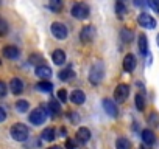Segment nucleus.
Returning a JSON list of instances; mask_svg holds the SVG:
<instances>
[{"instance_id": "1", "label": "nucleus", "mask_w": 159, "mask_h": 149, "mask_svg": "<svg viewBox=\"0 0 159 149\" xmlns=\"http://www.w3.org/2000/svg\"><path fill=\"white\" fill-rule=\"evenodd\" d=\"M103 76H105V65H103V62L98 61L92 65V68L89 71V81H91V84L98 86L103 81Z\"/></svg>"}, {"instance_id": "2", "label": "nucleus", "mask_w": 159, "mask_h": 149, "mask_svg": "<svg viewBox=\"0 0 159 149\" xmlns=\"http://www.w3.org/2000/svg\"><path fill=\"white\" fill-rule=\"evenodd\" d=\"M10 134H11L13 140H16V141H25V140L28 138V135H30V130H28V127H27L25 124L16 123V124L11 127Z\"/></svg>"}, {"instance_id": "3", "label": "nucleus", "mask_w": 159, "mask_h": 149, "mask_svg": "<svg viewBox=\"0 0 159 149\" xmlns=\"http://www.w3.org/2000/svg\"><path fill=\"white\" fill-rule=\"evenodd\" d=\"M70 13H72V16H73L75 19L83 20V19H86V17L89 16V6H88L86 3H83V2H78V3H75V5L72 6Z\"/></svg>"}, {"instance_id": "4", "label": "nucleus", "mask_w": 159, "mask_h": 149, "mask_svg": "<svg viewBox=\"0 0 159 149\" xmlns=\"http://www.w3.org/2000/svg\"><path fill=\"white\" fill-rule=\"evenodd\" d=\"M28 120H30V123L34 124V126H41V124H44V121L47 120V112H45V109H44V107H38V109H34V110L30 113Z\"/></svg>"}, {"instance_id": "5", "label": "nucleus", "mask_w": 159, "mask_h": 149, "mask_svg": "<svg viewBox=\"0 0 159 149\" xmlns=\"http://www.w3.org/2000/svg\"><path fill=\"white\" fill-rule=\"evenodd\" d=\"M129 96V87L126 84H119L114 90V100L116 103H123Z\"/></svg>"}, {"instance_id": "6", "label": "nucleus", "mask_w": 159, "mask_h": 149, "mask_svg": "<svg viewBox=\"0 0 159 149\" xmlns=\"http://www.w3.org/2000/svg\"><path fill=\"white\" fill-rule=\"evenodd\" d=\"M67 27L64 25V23H61V22H53L52 23V34L56 37V39H66L67 37Z\"/></svg>"}, {"instance_id": "7", "label": "nucleus", "mask_w": 159, "mask_h": 149, "mask_svg": "<svg viewBox=\"0 0 159 149\" xmlns=\"http://www.w3.org/2000/svg\"><path fill=\"white\" fill-rule=\"evenodd\" d=\"M94 37H95V27H92V25H86L81 30V33H80V39H81V42H84V44L92 42Z\"/></svg>"}, {"instance_id": "8", "label": "nucleus", "mask_w": 159, "mask_h": 149, "mask_svg": "<svg viewBox=\"0 0 159 149\" xmlns=\"http://www.w3.org/2000/svg\"><path fill=\"white\" fill-rule=\"evenodd\" d=\"M137 22H139V25L143 27V28H150V30H153V28L156 27V20H154V17H151L148 13H142V14H139Z\"/></svg>"}, {"instance_id": "9", "label": "nucleus", "mask_w": 159, "mask_h": 149, "mask_svg": "<svg viewBox=\"0 0 159 149\" xmlns=\"http://www.w3.org/2000/svg\"><path fill=\"white\" fill-rule=\"evenodd\" d=\"M103 109H105V112H106L108 115H111V117H117V115H119V110H117L116 103H114L112 100H109V98H105V100H103Z\"/></svg>"}, {"instance_id": "10", "label": "nucleus", "mask_w": 159, "mask_h": 149, "mask_svg": "<svg viewBox=\"0 0 159 149\" xmlns=\"http://www.w3.org/2000/svg\"><path fill=\"white\" fill-rule=\"evenodd\" d=\"M3 56L7 59H17L20 56V50L14 45H8V47L3 48Z\"/></svg>"}, {"instance_id": "11", "label": "nucleus", "mask_w": 159, "mask_h": 149, "mask_svg": "<svg viewBox=\"0 0 159 149\" xmlns=\"http://www.w3.org/2000/svg\"><path fill=\"white\" fill-rule=\"evenodd\" d=\"M10 89H11V92H13L14 95H20V93L24 92V83H22V79L13 78V79L10 81Z\"/></svg>"}, {"instance_id": "12", "label": "nucleus", "mask_w": 159, "mask_h": 149, "mask_svg": "<svg viewBox=\"0 0 159 149\" xmlns=\"http://www.w3.org/2000/svg\"><path fill=\"white\" fill-rule=\"evenodd\" d=\"M76 140L80 143H88L91 140V130L88 127H80L76 130Z\"/></svg>"}, {"instance_id": "13", "label": "nucleus", "mask_w": 159, "mask_h": 149, "mask_svg": "<svg viewBox=\"0 0 159 149\" xmlns=\"http://www.w3.org/2000/svg\"><path fill=\"white\" fill-rule=\"evenodd\" d=\"M142 140H143L145 144L153 146V144L156 143V135H154V132H153L151 129H143V130H142Z\"/></svg>"}, {"instance_id": "14", "label": "nucleus", "mask_w": 159, "mask_h": 149, "mask_svg": "<svg viewBox=\"0 0 159 149\" xmlns=\"http://www.w3.org/2000/svg\"><path fill=\"white\" fill-rule=\"evenodd\" d=\"M34 73H36V76H39L42 79H48L52 76V68L47 65H39V67H36Z\"/></svg>"}, {"instance_id": "15", "label": "nucleus", "mask_w": 159, "mask_h": 149, "mask_svg": "<svg viewBox=\"0 0 159 149\" xmlns=\"http://www.w3.org/2000/svg\"><path fill=\"white\" fill-rule=\"evenodd\" d=\"M136 68V57L133 56V54H126L125 57H123V70L125 71H133Z\"/></svg>"}, {"instance_id": "16", "label": "nucleus", "mask_w": 159, "mask_h": 149, "mask_svg": "<svg viewBox=\"0 0 159 149\" xmlns=\"http://www.w3.org/2000/svg\"><path fill=\"white\" fill-rule=\"evenodd\" d=\"M47 110L50 112L52 117L59 115L61 113V104H59V101L58 100H50L48 101V106H47Z\"/></svg>"}, {"instance_id": "17", "label": "nucleus", "mask_w": 159, "mask_h": 149, "mask_svg": "<svg viewBox=\"0 0 159 149\" xmlns=\"http://www.w3.org/2000/svg\"><path fill=\"white\" fill-rule=\"evenodd\" d=\"M52 59H53V62L56 65H62L66 62V53H64V50H59V48L55 50L53 54H52Z\"/></svg>"}, {"instance_id": "18", "label": "nucleus", "mask_w": 159, "mask_h": 149, "mask_svg": "<svg viewBox=\"0 0 159 149\" xmlns=\"http://www.w3.org/2000/svg\"><path fill=\"white\" fill-rule=\"evenodd\" d=\"M84 100H86V96H84V93H83L81 90H73V92L70 93V101H72L73 104H83Z\"/></svg>"}, {"instance_id": "19", "label": "nucleus", "mask_w": 159, "mask_h": 149, "mask_svg": "<svg viewBox=\"0 0 159 149\" xmlns=\"http://www.w3.org/2000/svg\"><path fill=\"white\" fill-rule=\"evenodd\" d=\"M137 44H139V50H140V53L145 56V54L148 53V40H147V36H145V34H140Z\"/></svg>"}, {"instance_id": "20", "label": "nucleus", "mask_w": 159, "mask_h": 149, "mask_svg": "<svg viewBox=\"0 0 159 149\" xmlns=\"http://www.w3.org/2000/svg\"><path fill=\"white\" fill-rule=\"evenodd\" d=\"M36 89H38L39 92L48 93V92H52V90H53V84H52V83H48V81H41V83H38V84H36Z\"/></svg>"}, {"instance_id": "21", "label": "nucleus", "mask_w": 159, "mask_h": 149, "mask_svg": "<svg viewBox=\"0 0 159 149\" xmlns=\"http://www.w3.org/2000/svg\"><path fill=\"white\" fill-rule=\"evenodd\" d=\"M41 137H42L44 141H53V140H55V129H53V127L44 129L42 134H41Z\"/></svg>"}, {"instance_id": "22", "label": "nucleus", "mask_w": 159, "mask_h": 149, "mask_svg": "<svg viewBox=\"0 0 159 149\" xmlns=\"http://www.w3.org/2000/svg\"><path fill=\"white\" fill-rule=\"evenodd\" d=\"M116 149H131L129 140L125 138V137H120V138L116 141Z\"/></svg>"}, {"instance_id": "23", "label": "nucleus", "mask_w": 159, "mask_h": 149, "mask_svg": "<svg viewBox=\"0 0 159 149\" xmlns=\"http://www.w3.org/2000/svg\"><path fill=\"white\" fill-rule=\"evenodd\" d=\"M48 8L53 13H59L62 10V0H48Z\"/></svg>"}, {"instance_id": "24", "label": "nucleus", "mask_w": 159, "mask_h": 149, "mask_svg": "<svg viewBox=\"0 0 159 149\" xmlns=\"http://www.w3.org/2000/svg\"><path fill=\"white\" fill-rule=\"evenodd\" d=\"M28 107H30V104H28V101H25V100H19V101L16 103V110H17L19 113L27 112Z\"/></svg>"}, {"instance_id": "25", "label": "nucleus", "mask_w": 159, "mask_h": 149, "mask_svg": "<svg viewBox=\"0 0 159 149\" xmlns=\"http://www.w3.org/2000/svg\"><path fill=\"white\" fill-rule=\"evenodd\" d=\"M58 76H59L61 81H69V79L73 76V71H72V68H66V70H61V71H59Z\"/></svg>"}, {"instance_id": "26", "label": "nucleus", "mask_w": 159, "mask_h": 149, "mask_svg": "<svg viewBox=\"0 0 159 149\" xmlns=\"http://www.w3.org/2000/svg\"><path fill=\"white\" fill-rule=\"evenodd\" d=\"M134 103H136V107H137V110H143L145 109V100H143V96L142 95H136V98H134Z\"/></svg>"}, {"instance_id": "27", "label": "nucleus", "mask_w": 159, "mask_h": 149, "mask_svg": "<svg viewBox=\"0 0 159 149\" xmlns=\"http://www.w3.org/2000/svg\"><path fill=\"white\" fill-rule=\"evenodd\" d=\"M120 37H122V40H125V42H131L134 36H133V33H131L129 30H126V28H125V30H122V31H120Z\"/></svg>"}, {"instance_id": "28", "label": "nucleus", "mask_w": 159, "mask_h": 149, "mask_svg": "<svg viewBox=\"0 0 159 149\" xmlns=\"http://www.w3.org/2000/svg\"><path fill=\"white\" fill-rule=\"evenodd\" d=\"M42 62H44V57H42V56H39V54H33V56H30V64L39 67V65H44Z\"/></svg>"}, {"instance_id": "29", "label": "nucleus", "mask_w": 159, "mask_h": 149, "mask_svg": "<svg viewBox=\"0 0 159 149\" xmlns=\"http://www.w3.org/2000/svg\"><path fill=\"white\" fill-rule=\"evenodd\" d=\"M116 13H117V16L122 19V17L125 16V13H126L125 5H123V3H120V2H117V5H116Z\"/></svg>"}, {"instance_id": "30", "label": "nucleus", "mask_w": 159, "mask_h": 149, "mask_svg": "<svg viewBox=\"0 0 159 149\" xmlns=\"http://www.w3.org/2000/svg\"><path fill=\"white\" fill-rule=\"evenodd\" d=\"M148 123L153 124V126H159V117H157L156 112H153V113L148 117Z\"/></svg>"}, {"instance_id": "31", "label": "nucleus", "mask_w": 159, "mask_h": 149, "mask_svg": "<svg viewBox=\"0 0 159 149\" xmlns=\"http://www.w3.org/2000/svg\"><path fill=\"white\" fill-rule=\"evenodd\" d=\"M147 3H148V6H150L153 11L159 13V0H147Z\"/></svg>"}, {"instance_id": "32", "label": "nucleus", "mask_w": 159, "mask_h": 149, "mask_svg": "<svg viewBox=\"0 0 159 149\" xmlns=\"http://www.w3.org/2000/svg\"><path fill=\"white\" fill-rule=\"evenodd\" d=\"M8 33V23L0 19V36H5Z\"/></svg>"}, {"instance_id": "33", "label": "nucleus", "mask_w": 159, "mask_h": 149, "mask_svg": "<svg viewBox=\"0 0 159 149\" xmlns=\"http://www.w3.org/2000/svg\"><path fill=\"white\" fill-rule=\"evenodd\" d=\"M7 92H8V87H7V84H5L3 81H0V98H5Z\"/></svg>"}, {"instance_id": "34", "label": "nucleus", "mask_w": 159, "mask_h": 149, "mask_svg": "<svg viewBox=\"0 0 159 149\" xmlns=\"http://www.w3.org/2000/svg\"><path fill=\"white\" fill-rule=\"evenodd\" d=\"M58 101H61V103L67 101V92H66L64 89H61V90L58 92Z\"/></svg>"}, {"instance_id": "35", "label": "nucleus", "mask_w": 159, "mask_h": 149, "mask_svg": "<svg viewBox=\"0 0 159 149\" xmlns=\"http://www.w3.org/2000/svg\"><path fill=\"white\" fill-rule=\"evenodd\" d=\"M134 5H136L137 8H143V6H147L148 3H147V0H134Z\"/></svg>"}, {"instance_id": "36", "label": "nucleus", "mask_w": 159, "mask_h": 149, "mask_svg": "<svg viewBox=\"0 0 159 149\" xmlns=\"http://www.w3.org/2000/svg\"><path fill=\"white\" fill-rule=\"evenodd\" d=\"M7 120V110L3 107H0V123Z\"/></svg>"}, {"instance_id": "37", "label": "nucleus", "mask_w": 159, "mask_h": 149, "mask_svg": "<svg viewBox=\"0 0 159 149\" xmlns=\"http://www.w3.org/2000/svg\"><path fill=\"white\" fill-rule=\"evenodd\" d=\"M48 149H62V147H59V146H53V147H48Z\"/></svg>"}, {"instance_id": "38", "label": "nucleus", "mask_w": 159, "mask_h": 149, "mask_svg": "<svg viewBox=\"0 0 159 149\" xmlns=\"http://www.w3.org/2000/svg\"><path fill=\"white\" fill-rule=\"evenodd\" d=\"M117 2H120V3H125V2H126V0H117Z\"/></svg>"}, {"instance_id": "39", "label": "nucleus", "mask_w": 159, "mask_h": 149, "mask_svg": "<svg viewBox=\"0 0 159 149\" xmlns=\"http://www.w3.org/2000/svg\"><path fill=\"white\" fill-rule=\"evenodd\" d=\"M157 45H159V34H157Z\"/></svg>"}, {"instance_id": "40", "label": "nucleus", "mask_w": 159, "mask_h": 149, "mask_svg": "<svg viewBox=\"0 0 159 149\" xmlns=\"http://www.w3.org/2000/svg\"><path fill=\"white\" fill-rule=\"evenodd\" d=\"M140 149H143V147H140Z\"/></svg>"}, {"instance_id": "41", "label": "nucleus", "mask_w": 159, "mask_h": 149, "mask_svg": "<svg viewBox=\"0 0 159 149\" xmlns=\"http://www.w3.org/2000/svg\"><path fill=\"white\" fill-rule=\"evenodd\" d=\"M0 64H2V62H0Z\"/></svg>"}]
</instances>
